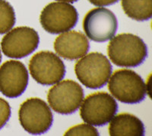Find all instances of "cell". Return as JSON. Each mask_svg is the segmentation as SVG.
<instances>
[{
    "label": "cell",
    "mask_w": 152,
    "mask_h": 136,
    "mask_svg": "<svg viewBox=\"0 0 152 136\" xmlns=\"http://www.w3.org/2000/svg\"><path fill=\"white\" fill-rule=\"evenodd\" d=\"M107 54L113 63L121 67H135L148 56V47L140 37L123 33L111 38Z\"/></svg>",
    "instance_id": "obj_1"
},
{
    "label": "cell",
    "mask_w": 152,
    "mask_h": 136,
    "mask_svg": "<svg viewBox=\"0 0 152 136\" xmlns=\"http://www.w3.org/2000/svg\"><path fill=\"white\" fill-rule=\"evenodd\" d=\"M76 77L90 89H99L106 85L112 74V65L108 58L99 52L85 54L75 65Z\"/></svg>",
    "instance_id": "obj_2"
},
{
    "label": "cell",
    "mask_w": 152,
    "mask_h": 136,
    "mask_svg": "<svg viewBox=\"0 0 152 136\" xmlns=\"http://www.w3.org/2000/svg\"><path fill=\"white\" fill-rule=\"evenodd\" d=\"M108 89L116 100L126 104L140 103L147 94L146 84L142 77L128 69L114 72L109 80Z\"/></svg>",
    "instance_id": "obj_3"
},
{
    "label": "cell",
    "mask_w": 152,
    "mask_h": 136,
    "mask_svg": "<svg viewBox=\"0 0 152 136\" xmlns=\"http://www.w3.org/2000/svg\"><path fill=\"white\" fill-rule=\"evenodd\" d=\"M18 118L23 129L34 135L47 132L53 122V115L48 105L36 97L30 98L21 103Z\"/></svg>",
    "instance_id": "obj_4"
},
{
    "label": "cell",
    "mask_w": 152,
    "mask_h": 136,
    "mask_svg": "<svg viewBox=\"0 0 152 136\" xmlns=\"http://www.w3.org/2000/svg\"><path fill=\"white\" fill-rule=\"evenodd\" d=\"M82 102L80 115L84 122L91 126H105L117 112L116 100L107 92H94L87 96Z\"/></svg>",
    "instance_id": "obj_5"
},
{
    "label": "cell",
    "mask_w": 152,
    "mask_h": 136,
    "mask_svg": "<svg viewBox=\"0 0 152 136\" xmlns=\"http://www.w3.org/2000/svg\"><path fill=\"white\" fill-rule=\"evenodd\" d=\"M84 96V89L78 83L66 80L59 81L50 88L47 93V100L56 112L69 115L79 109Z\"/></svg>",
    "instance_id": "obj_6"
},
{
    "label": "cell",
    "mask_w": 152,
    "mask_h": 136,
    "mask_svg": "<svg viewBox=\"0 0 152 136\" xmlns=\"http://www.w3.org/2000/svg\"><path fill=\"white\" fill-rule=\"evenodd\" d=\"M31 77L38 84L52 86L61 81L66 74V67L58 55L48 51L34 54L29 62Z\"/></svg>",
    "instance_id": "obj_7"
},
{
    "label": "cell",
    "mask_w": 152,
    "mask_h": 136,
    "mask_svg": "<svg viewBox=\"0 0 152 136\" xmlns=\"http://www.w3.org/2000/svg\"><path fill=\"white\" fill-rule=\"evenodd\" d=\"M78 20V14L71 4L54 2L46 5L40 16L41 26L50 34H61L72 29Z\"/></svg>",
    "instance_id": "obj_8"
},
{
    "label": "cell",
    "mask_w": 152,
    "mask_h": 136,
    "mask_svg": "<svg viewBox=\"0 0 152 136\" xmlns=\"http://www.w3.org/2000/svg\"><path fill=\"white\" fill-rule=\"evenodd\" d=\"M118 28L117 18L113 12L106 8H95L88 12L83 20L87 37L97 43L113 38Z\"/></svg>",
    "instance_id": "obj_9"
},
{
    "label": "cell",
    "mask_w": 152,
    "mask_h": 136,
    "mask_svg": "<svg viewBox=\"0 0 152 136\" xmlns=\"http://www.w3.org/2000/svg\"><path fill=\"white\" fill-rule=\"evenodd\" d=\"M40 38L37 31L27 26L10 30L2 38L1 47L3 54L11 58H23L37 48Z\"/></svg>",
    "instance_id": "obj_10"
},
{
    "label": "cell",
    "mask_w": 152,
    "mask_h": 136,
    "mask_svg": "<svg viewBox=\"0 0 152 136\" xmlns=\"http://www.w3.org/2000/svg\"><path fill=\"white\" fill-rule=\"evenodd\" d=\"M26 67L18 61H7L0 67V92L8 98H17L24 93L28 84Z\"/></svg>",
    "instance_id": "obj_11"
},
{
    "label": "cell",
    "mask_w": 152,
    "mask_h": 136,
    "mask_svg": "<svg viewBox=\"0 0 152 136\" xmlns=\"http://www.w3.org/2000/svg\"><path fill=\"white\" fill-rule=\"evenodd\" d=\"M89 48V41L85 34L81 32H63L54 41V49L56 54L69 61L81 58L87 54Z\"/></svg>",
    "instance_id": "obj_12"
},
{
    "label": "cell",
    "mask_w": 152,
    "mask_h": 136,
    "mask_svg": "<svg viewBox=\"0 0 152 136\" xmlns=\"http://www.w3.org/2000/svg\"><path fill=\"white\" fill-rule=\"evenodd\" d=\"M109 134L111 136H143L145 126L135 115L122 113L115 115L111 119Z\"/></svg>",
    "instance_id": "obj_13"
},
{
    "label": "cell",
    "mask_w": 152,
    "mask_h": 136,
    "mask_svg": "<svg viewBox=\"0 0 152 136\" xmlns=\"http://www.w3.org/2000/svg\"><path fill=\"white\" fill-rule=\"evenodd\" d=\"M122 7L133 20L148 21L152 17V0H122Z\"/></svg>",
    "instance_id": "obj_14"
},
{
    "label": "cell",
    "mask_w": 152,
    "mask_h": 136,
    "mask_svg": "<svg viewBox=\"0 0 152 136\" xmlns=\"http://www.w3.org/2000/svg\"><path fill=\"white\" fill-rule=\"evenodd\" d=\"M15 24V13L6 0H0V35L9 32Z\"/></svg>",
    "instance_id": "obj_15"
},
{
    "label": "cell",
    "mask_w": 152,
    "mask_h": 136,
    "mask_svg": "<svg viewBox=\"0 0 152 136\" xmlns=\"http://www.w3.org/2000/svg\"><path fill=\"white\" fill-rule=\"evenodd\" d=\"M65 135H89L98 136L99 132L97 129L93 126L88 123H83L75 126L65 132Z\"/></svg>",
    "instance_id": "obj_16"
},
{
    "label": "cell",
    "mask_w": 152,
    "mask_h": 136,
    "mask_svg": "<svg viewBox=\"0 0 152 136\" xmlns=\"http://www.w3.org/2000/svg\"><path fill=\"white\" fill-rule=\"evenodd\" d=\"M11 116V106L7 101L0 98V129H2Z\"/></svg>",
    "instance_id": "obj_17"
},
{
    "label": "cell",
    "mask_w": 152,
    "mask_h": 136,
    "mask_svg": "<svg viewBox=\"0 0 152 136\" xmlns=\"http://www.w3.org/2000/svg\"><path fill=\"white\" fill-rule=\"evenodd\" d=\"M91 4L95 6H108V5L115 4L119 2V0H88Z\"/></svg>",
    "instance_id": "obj_18"
},
{
    "label": "cell",
    "mask_w": 152,
    "mask_h": 136,
    "mask_svg": "<svg viewBox=\"0 0 152 136\" xmlns=\"http://www.w3.org/2000/svg\"><path fill=\"white\" fill-rule=\"evenodd\" d=\"M59 2H67V3H73V2H75L78 0H57Z\"/></svg>",
    "instance_id": "obj_19"
},
{
    "label": "cell",
    "mask_w": 152,
    "mask_h": 136,
    "mask_svg": "<svg viewBox=\"0 0 152 136\" xmlns=\"http://www.w3.org/2000/svg\"><path fill=\"white\" fill-rule=\"evenodd\" d=\"M1 61H2V54H1V50H0V63H1Z\"/></svg>",
    "instance_id": "obj_20"
}]
</instances>
